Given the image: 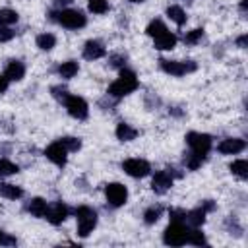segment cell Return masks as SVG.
<instances>
[{
    "label": "cell",
    "instance_id": "obj_1",
    "mask_svg": "<svg viewBox=\"0 0 248 248\" xmlns=\"http://www.w3.org/2000/svg\"><path fill=\"white\" fill-rule=\"evenodd\" d=\"M138 85H140V81H138L136 72H132V70H128V68H122L120 74H118V78L108 85L107 95L118 101V99L126 97V95L134 93V91L138 89Z\"/></svg>",
    "mask_w": 248,
    "mask_h": 248
},
{
    "label": "cell",
    "instance_id": "obj_2",
    "mask_svg": "<svg viewBox=\"0 0 248 248\" xmlns=\"http://www.w3.org/2000/svg\"><path fill=\"white\" fill-rule=\"evenodd\" d=\"M50 19L66 29H81L87 25V16L76 8H60L50 14Z\"/></svg>",
    "mask_w": 248,
    "mask_h": 248
},
{
    "label": "cell",
    "instance_id": "obj_3",
    "mask_svg": "<svg viewBox=\"0 0 248 248\" xmlns=\"http://www.w3.org/2000/svg\"><path fill=\"white\" fill-rule=\"evenodd\" d=\"M74 213H76V219H78V234L81 238L89 236L93 232V229L97 227V219H99L97 211L89 205H79Z\"/></svg>",
    "mask_w": 248,
    "mask_h": 248
},
{
    "label": "cell",
    "instance_id": "obj_4",
    "mask_svg": "<svg viewBox=\"0 0 248 248\" xmlns=\"http://www.w3.org/2000/svg\"><path fill=\"white\" fill-rule=\"evenodd\" d=\"M190 227L184 221H170V225L163 231V242L167 246H182L186 244Z\"/></svg>",
    "mask_w": 248,
    "mask_h": 248
},
{
    "label": "cell",
    "instance_id": "obj_5",
    "mask_svg": "<svg viewBox=\"0 0 248 248\" xmlns=\"http://www.w3.org/2000/svg\"><path fill=\"white\" fill-rule=\"evenodd\" d=\"M159 68L169 74V76H184V74H192L198 70V64L194 60H167V58H161L159 60Z\"/></svg>",
    "mask_w": 248,
    "mask_h": 248
},
{
    "label": "cell",
    "instance_id": "obj_6",
    "mask_svg": "<svg viewBox=\"0 0 248 248\" xmlns=\"http://www.w3.org/2000/svg\"><path fill=\"white\" fill-rule=\"evenodd\" d=\"M186 143L190 147V151L198 153V155H207L213 147V140L209 134L203 132H188L186 134Z\"/></svg>",
    "mask_w": 248,
    "mask_h": 248
},
{
    "label": "cell",
    "instance_id": "obj_7",
    "mask_svg": "<svg viewBox=\"0 0 248 248\" xmlns=\"http://www.w3.org/2000/svg\"><path fill=\"white\" fill-rule=\"evenodd\" d=\"M62 105L66 107L68 114H70L72 118H76V120H85V118L89 116V105L85 103V99H81V97H78V95H72V93H70V95L64 99Z\"/></svg>",
    "mask_w": 248,
    "mask_h": 248
},
{
    "label": "cell",
    "instance_id": "obj_8",
    "mask_svg": "<svg viewBox=\"0 0 248 248\" xmlns=\"http://www.w3.org/2000/svg\"><path fill=\"white\" fill-rule=\"evenodd\" d=\"M122 170L132 176V178H143L151 172V165L145 161V159H140V157H132V159H126L122 161Z\"/></svg>",
    "mask_w": 248,
    "mask_h": 248
},
{
    "label": "cell",
    "instance_id": "obj_9",
    "mask_svg": "<svg viewBox=\"0 0 248 248\" xmlns=\"http://www.w3.org/2000/svg\"><path fill=\"white\" fill-rule=\"evenodd\" d=\"M105 196L112 207H122L128 202V188L122 182H110L105 186Z\"/></svg>",
    "mask_w": 248,
    "mask_h": 248
},
{
    "label": "cell",
    "instance_id": "obj_10",
    "mask_svg": "<svg viewBox=\"0 0 248 248\" xmlns=\"http://www.w3.org/2000/svg\"><path fill=\"white\" fill-rule=\"evenodd\" d=\"M45 157L50 161V163H54L56 167H66V163H68V149L56 140V141H52L46 149H45Z\"/></svg>",
    "mask_w": 248,
    "mask_h": 248
},
{
    "label": "cell",
    "instance_id": "obj_11",
    "mask_svg": "<svg viewBox=\"0 0 248 248\" xmlns=\"http://www.w3.org/2000/svg\"><path fill=\"white\" fill-rule=\"evenodd\" d=\"M172 182H174V176H172L167 169H165V170H157V172L153 174V178H151V190H153L155 194L163 196V194H167V192L170 190Z\"/></svg>",
    "mask_w": 248,
    "mask_h": 248
},
{
    "label": "cell",
    "instance_id": "obj_12",
    "mask_svg": "<svg viewBox=\"0 0 248 248\" xmlns=\"http://www.w3.org/2000/svg\"><path fill=\"white\" fill-rule=\"evenodd\" d=\"M68 215H70V209H68L66 203H62V202H52V203H48V207H46L45 219H46L48 223H52V225H60V223L66 221Z\"/></svg>",
    "mask_w": 248,
    "mask_h": 248
},
{
    "label": "cell",
    "instance_id": "obj_13",
    "mask_svg": "<svg viewBox=\"0 0 248 248\" xmlns=\"http://www.w3.org/2000/svg\"><path fill=\"white\" fill-rule=\"evenodd\" d=\"M246 149V141L242 138H225L221 143H217V151L223 155H236Z\"/></svg>",
    "mask_w": 248,
    "mask_h": 248
},
{
    "label": "cell",
    "instance_id": "obj_14",
    "mask_svg": "<svg viewBox=\"0 0 248 248\" xmlns=\"http://www.w3.org/2000/svg\"><path fill=\"white\" fill-rule=\"evenodd\" d=\"M107 54V48H105V45L101 43V41H95V39H91V41H87L85 45H83V50H81V56L85 58V60H99V58H103Z\"/></svg>",
    "mask_w": 248,
    "mask_h": 248
},
{
    "label": "cell",
    "instance_id": "obj_15",
    "mask_svg": "<svg viewBox=\"0 0 248 248\" xmlns=\"http://www.w3.org/2000/svg\"><path fill=\"white\" fill-rule=\"evenodd\" d=\"M4 76L10 79V81H21L25 78V64L21 60H10L8 66H6V72Z\"/></svg>",
    "mask_w": 248,
    "mask_h": 248
},
{
    "label": "cell",
    "instance_id": "obj_16",
    "mask_svg": "<svg viewBox=\"0 0 248 248\" xmlns=\"http://www.w3.org/2000/svg\"><path fill=\"white\" fill-rule=\"evenodd\" d=\"M176 43H178V37L174 33H170V31H165L163 35L153 39V46L157 50H172L176 46Z\"/></svg>",
    "mask_w": 248,
    "mask_h": 248
},
{
    "label": "cell",
    "instance_id": "obj_17",
    "mask_svg": "<svg viewBox=\"0 0 248 248\" xmlns=\"http://www.w3.org/2000/svg\"><path fill=\"white\" fill-rule=\"evenodd\" d=\"M205 211H203V207L202 205H198L196 209H190V211H186V215H184V223L188 225V227H202L203 223H205Z\"/></svg>",
    "mask_w": 248,
    "mask_h": 248
},
{
    "label": "cell",
    "instance_id": "obj_18",
    "mask_svg": "<svg viewBox=\"0 0 248 248\" xmlns=\"http://www.w3.org/2000/svg\"><path fill=\"white\" fill-rule=\"evenodd\" d=\"M114 136L120 141H132V140L138 138V130L134 126H130L128 122H118L116 124V130H114Z\"/></svg>",
    "mask_w": 248,
    "mask_h": 248
},
{
    "label": "cell",
    "instance_id": "obj_19",
    "mask_svg": "<svg viewBox=\"0 0 248 248\" xmlns=\"http://www.w3.org/2000/svg\"><path fill=\"white\" fill-rule=\"evenodd\" d=\"M46 207H48V202L43 200V198H31L25 205V209L33 215V217H45L46 213Z\"/></svg>",
    "mask_w": 248,
    "mask_h": 248
},
{
    "label": "cell",
    "instance_id": "obj_20",
    "mask_svg": "<svg viewBox=\"0 0 248 248\" xmlns=\"http://www.w3.org/2000/svg\"><path fill=\"white\" fill-rule=\"evenodd\" d=\"M78 72H79L78 60H66V62H62V64L56 68V74H58L62 79H72Z\"/></svg>",
    "mask_w": 248,
    "mask_h": 248
},
{
    "label": "cell",
    "instance_id": "obj_21",
    "mask_svg": "<svg viewBox=\"0 0 248 248\" xmlns=\"http://www.w3.org/2000/svg\"><path fill=\"white\" fill-rule=\"evenodd\" d=\"M0 196L6 200H19L23 196V188L12 182H0Z\"/></svg>",
    "mask_w": 248,
    "mask_h": 248
},
{
    "label": "cell",
    "instance_id": "obj_22",
    "mask_svg": "<svg viewBox=\"0 0 248 248\" xmlns=\"http://www.w3.org/2000/svg\"><path fill=\"white\" fill-rule=\"evenodd\" d=\"M167 17L170 19V21H174L178 27H182L186 21H188V16H186V12L180 8V6H176V4H172V6H169L167 8Z\"/></svg>",
    "mask_w": 248,
    "mask_h": 248
},
{
    "label": "cell",
    "instance_id": "obj_23",
    "mask_svg": "<svg viewBox=\"0 0 248 248\" xmlns=\"http://www.w3.org/2000/svg\"><path fill=\"white\" fill-rule=\"evenodd\" d=\"M205 159H207V155H198L194 151H188V153H184V167L188 170H196L205 163Z\"/></svg>",
    "mask_w": 248,
    "mask_h": 248
},
{
    "label": "cell",
    "instance_id": "obj_24",
    "mask_svg": "<svg viewBox=\"0 0 248 248\" xmlns=\"http://www.w3.org/2000/svg\"><path fill=\"white\" fill-rule=\"evenodd\" d=\"M229 169H231V172H232L234 176H238L240 180H246V178H248V161H246V159H236V161H232V163L229 165Z\"/></svg>",
    "mask_w": 248,
    "mask_h": 248
},
{
    "label": "cell",
    "instance_id": "obj_25",
    "mask_svg": "<svg viewBox=\"0 0 248 248\" xmlns=\"http://www.w3.org/2000/svg\"><path fill=\"white\" fill-rule=\"evenodd\" d=\"M165 31H169L167 29V25H165V21L163 19H151L149 23H147V27H145V33L151 37V39H155V37H159V35H163Z\"/></svg>",
    "mask_w": 248,
    "mask_h": 248
},
{
    "label": "cell",
    "instance_id": "obj_26",
    "mask_svg": "<svg viewBox=\"0 0 248 248\" xmlns=\"http://www.w3.org/2000/svg\"><path fill=\"white\" fill-rule=\"evenodd\" d=\"M35 45H37L41 50H52V48L56 46V37H54L52 33H41V35H37Z\"/></svg>",
    "mask_w": 248,
    "mask_h": 248
},
{
    "label": "cell",
    "instance_id": "obj_27",
    "mask_svg": "<svg viewBox=\"0 0 248 248\" xmlns=\"http://www.w3.org/2000/svg\"><path fill=\"white\" fill-rule=\"evenodd\" d=\"M163 215V205H149L145 211H143V221L145 225H155Z\"/></svg>",
    "mask_w": 248,
    "mask_h": 248
},
{
    "label": "cell",
    "instance_id": "obj_28",
    "mask_svg": "<svg viewBox=\"0 0 248 248\" xmlns=\"http://www.w3.org/2000/svg\"><path fill=\"white\" fill-rule=\"evenodd\" d=\"M186 244H194V246H203V244H207V242H205L203 232L200 231V227H190V231H188V238H186Z\"/></svg>",
    "mask_w": 248,
    "mask_h": 248
},
{
    "label": "cell",
    "instance_id": "obj_29",
    "mask_svg": "<svg viewBox=\"0 0 248 248\" xmlns=\"http://www.w3.org/2000/svg\"><path fill=\"white\" fill-rule=\"evenodd\" d=\"M87 10H89L91 14L103 16V14H107V12L110 10V4H108V0H89V2H87Z\"/></svg>",
    "mask_w": 248,
    "mask_h": 248
},
{
    "label": "cell",
    "instance_id": "obj_30",
    "mask_svg": "<svg viewBox=\"0 0 248 248\" xmlns=\"http://www.w3.org/2000/svg\"><path fill=\"white\" fill-rule=\"evenodd\" d=\"M17 19H19V16H17V12L16 10H12V8H2L0 10V25H14V23H17Z\"/></svg>",
    "mask_w": 248,
    "mask_h": 248
},
{
    "label": "cell",
    "instance_id": "obj_31",
    "mask_svg": "<svg viewBox=\"0 0 248 248\" xmlns=\"http://www.w3.org/2000/svg\"><path fill=\"white\" fill-rule=\"evenodd\" d=\"M225 229H227V232L229 234H234V236H240L242 234V225H240V221L234 217V215H229L227 219H225Z\"/></svg>",
    "mask_w": 248,
    "mask_h": 248
},
{
    "label": "cell",
    "instance_id": "obj_32",
    "mask_svg": "<svg viewBox=\"0 0 248 248\" xmlns=\"http://www.w3.org/2000/svg\"><path fill=\"white\" fill-rule=\"evenodd\" d=\"M16 172H19V167L16 163H12L10 159L0 157V176H12Z\"/></svg>",
    "mask_w": 248,
    "mask_h": 248
},
{
    "label": "cell",
    "instance_id": "obj_33",
    "mask_svg": "<svg viewBox=\"0 0 248 248\" xmlns=\"http://www.w3.org/2000/svg\"><path fill=\"white\" fill-rule=\"evenodd\" d=\"M58 141L68 149V153H74V151H79V149H81V140H79V138L64 136V138H60Z\"/></svg>",
    "mask_w": 248,
    "mask_h": 248
},
{
    "label": "cell",
    "instance_id": "obj_34",
    "mask_svg": "<svg viewBox=\"0 0 248 248\" xmlns=\"http://www.w3.org/2000/svg\"><path fill=\"white\" fill-rule=\"evenodd\" d=\"M202 39H203V29L198 27V29H192L184 35V45H198Z\"/></svg>",
    "mask_w": 248,
    "mask_h": 248
},
{
    "label": "cell",
    "instance_id": "obj_35",
    "mask_svg": "<svg viewBox=\"0 0 248 248\" xmlns=\"http://www.w3.org/2000/svg\"><path fill=\"white\" fill-rule=\"evenodd\" d=\"M126 62H128L126 54H110V56H108V66H110V68L122 70V68H126Z\"/></svg>",
    "mask_w": 248,
    "mask_h": 248
},
{
    "label": "cell",
    "instance_id": "obj_36",
    "mask_svg": "<svg viewBox=\"0 0 248 248\" xmlns=\"http://www.w3.org/2000/svg\"><path fill=\"white\" fill-rule=\"evenodd\" d=\"M50 93H52V97H54L58 103H64V99L70 95V91H68L64 85H52V87H50Z\"/></svg>",
    "mask_w": 248,
    "mask_h": 248
},
{
    "label": "cell",
    "instance_id": "obj_37",
    "mask_svg": "<svg viewBox=\"0 0 248 248\" xmlns=\"http://www.w3.org/2000/svg\"><path fill=\"white\" fill-rule=\"evenodd\" d=\"M16 37V31L10 29L8 25H0V43H8Z\"/></svg>",
    "mask_w": 248,
    "mask_h": 248
},
{
    "label": "cell",
    "instance_id": "obj_38",
    "mask_svg": "<svg viewBox=\"0 0 248 248\" xmlns=\"http://www.w3.org/2000/svg\"><path fill=\"white\" fill-rule=\"evenodd\" d=\"M16 244H17L16 236H12V234H8L6 231L0 229V246H16Z\"/></svg>",
    "mask_w": 248,
    "mask_h": 248
},
{
    "label": "cell",
    "instance_id": "obj_39",
    "mask_svg": "<svg viewBox=\"0 0 248 248\" xmlns=\"http://www.w3.org/2000/svg\"><path fill=\"white\" fill-rule=\"evenodd\" d=\"M169 215H170V221H184L186 211H184V209H170Z\"/></svg>",
    "mask_w": 248,
    "mask_h": 248
},
{
    "label": "cell",
    "instance_id": "obj_40",
    "mask_svg": "<svg viewBox=\"0 0 248 248\" xmlns=\"http://www.w3.org/2000/svg\"><path fill=\"white\" fill-rule=\"evenodd\" d=\"M200 205L203 207V211H205V213H211V211H215V207H217V203H215L213 200H203Z\"/></svg>",
    "mask_w": 248,
    "mask_h": 248
},
{
    "label": "cell",
    "instance_id": "obj_41",
    "mask_svg": "<svg viewBox=\"0 0 248 248\" xmlns=\"http://www.w3.org/2000/svg\"><path fill=\"white\" fill-rule=\"evenodd\" d=\"M246 43H248V35L246 33H242L240 37H236V46L238 48H246Z\"/></svg>",
    "mask_w": 248,
    "mask_h": 248
},
{
    "label": "cell",
    "instance_id": "obj_42",
    "mask_svg": "<svg viewBox=\"0 0 248 248\" xmlns=\"http://www.w3.org/2000/svg\"><path fill=\"white\" fill-rule=\"evenodd\" d=\"M8 85H10V79L6 76H0V93H6L8 91Z\"/></svg>",
    "mask_w": 248,
    "mask_h": 248
},
{
    "label": "cell",
    "instance_id": "obj_43",
    "mask_svg": "<svg viewBox=\"0 0 248 248\" xmlns=\"http://www.w3.org/2000/svg\"><path fill=\"white\" fill-rule=\"evenodd\" d=\"M72 2H74V0H54V6L60 10V8H66V6L72 4Z\"/></svg>",
    "mask_w": 248,
    "mask_h": 248
},
{
    "label": "cell",
    "instance_id": "obj_44",
    "mask_svg": "<svg viewBox=\"0 0 248 248\" xmlns=\"http://www.w3.org/2000/svg\"><path fill=\"white\" fill-rule=\"evenodd\" d=\"M246 2H248V0H240V6H238L242 16H246Z\"/></svg>",
    "mask_w": 248,
    "mask_h": 248
},
{
    "label": "cell",
    "instance_id": "obj_45",
    "mask_svg": "<svg viewBox=\"0 0 248 248\" xmlns=\"http://www.w3.org/2000/svg\"><path fill=\"white\" fill-rule=\"evenodd\" d=\"M128 2H132V4H141V2H145V0H128Z\"/></svg>",
    "mask_w": 248,
    "mask_h": 248
}]
</instances>
